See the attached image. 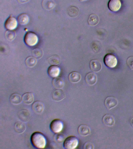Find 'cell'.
I'll use <instances>...</instances> for the list:
<instances>
[{
    "instance_id": "ffe728a7",
    "label": "cell",
    "mask_w": 133,
    "mask_h": 149,
    "mask_svg": "<svg viewBox=\"0 0 133 149\" xmlns=\"http://www.w3.org/2000/svg\"><path fill=\"white\" fill-rule=\"evenodd\" d=\"M26 125L23 122H17L15 123L14 130L17 134L23 133L26 130Z\"/></svg>"
},
{
    "instance_id": "4dcf8cb0",
    "label": "cell",
    "mask_w": 133,
    "mask_h": 149,
    "mask_svg": "<svg viewBox=\"0 0 133 149\" xmlns=\"http://www.w3.org/2000/svg\"><path fill=\"white\" fill-rule=\"evenodd\" d=\"M32 54L35 58L37 59H39L43 57L44 52L42 49L37 48L32 50Z\"/></svg>"
},
{
    "instance_id": "603a6c76",
    "label": "cell",
    "mask_w": 133,
    "mask_h": 149,
    "mask_svg": "<svg viewBox=\"0 0 133 149\" xmlns=\"http://www.w3.org/2000/svg\"><path fill=\"white\" fill-rule=\"evenodd\" d=\"M68 14L70 17H77L80 13L79 8L74 6H70L67 10Z\"/></svg>"
},
{
    "instance_id": "d6986e66",
    "label": "cell",
    "mask_w": 133,
    "mask_h": 149,
    "mask_svg": "<svg viewBox=\"0 0 133 149\" xmlns=\"http://www.w3.org/2000/svg\"><path fill=\"white\" fill-rule=\"evenodd\" d=\"M78 132L82 136H87L91 133V129L89 127L85 124L79 126L78 128Z\"/></svg>"
},
{
    "instance_id": "d4e9b609",
    "label": "cell",
    "mask_w": 133,
    "mask_h": 149,
    "mask_svg": "<svg viewBox=\"0 0 133 149\" xmlns=\"http://www.w3.org/2000/svg\"><path fill=\"white\" fill-rule=\"evenodd\" d=\"M99 22V17L97 15L92 14L90 15L88 20V23L91 26H95Z\"/></svg>"
},
{
    "instance_id": "8992f818",
    "label": "cell",
    "mask_w": 133,
    "mask_h": 149,
    "mask_svg": "<svg viewBox=\"0 0 133 149\" xmlns=\"http://www.w3.org/2000/svg\"><path fill=\"white\" fill-rule=\"evenodd\" d=\"M109 10L112 12H115L120 10L121 6V0H109L108 3Z\"/></svg>"
},
{
    "instance_id": "d6a6232c",
    "label": "cell",
    "mask_w": 133,
    "mask_h": 149,
    "mask_svg": "<svg viewBox=\"0 0 133 149\" xmlns=\"http://www.w3.org/2000/svg\"><path fill=\"white\" fill-rule=\"evenodd\" d=\"M94 146L93 143L90 142H87L84 144V148L85 149H94Z\"/></svg>"
},
{
    "instance_id": "3957f363",
    "label": "cell",
    "mask_w": 133,
    "mask_h": 149,
    "mask_svg": "<svg viewBox=\"0 0 133 149\" xmlns=\"http://www.w3.org/2000/svg\"><path fill=\"white\" fill-rule=\"evenodd\" d=\"M24 41L25 44L30 46H34L37 45L38 42V36L34 33L28 32L24 37Z\"/></svg>"
},
{
    "instance_id": "cb8c5ba5",
    "label": "cell",
    "mask_w": 133,
    "mask_h": 149,
    "mask_svg": "<svg viewBox=\"0 0 133 149\" xmlns=\"http://www.w3.org/2000/svg\"><path fill=\"white\" fill-rule=\"evenodd\" d=\"M10 102L14 104H20L23 101L21 95L18 93H13L10 97Z\"/></svg>"
},
{
    "instance_id": "6da1fadb",
    "label": "cell",
    "mask_w": 133,
    "mask_h": 149,
    "mask_svg": "<svg viewBox=\"0 0 133 149\" xmlns=\"http://www.w3.org/2000/svg\"><path fill=\"white\" fill-rule=\"evenodd\" d=\"M31 141L33 146L37 148H44L46 146V138L43 134L39 132H36L32 134Z\"/></svg>"
},
{
    "instance_id": "7c38bea8",
    "label": "cell",
    "mask_w": 133,
    "mask_h": 149,
    "mask_svg": "<svg viewBox=\"0 0 133 149\" xmlns=\"http://www.w3.org/2000/svg\"><path fill=\"white\" fill-rule=\"evenodd\" d=\"M32 107L33 111L38 114L42 113L45 108L44 104L40 101H36L34 102Z\"/></svg>"
},
{
    "instance_id": "44dd1931",
    "label": "cell",
    "mask_w": 133,
    "mask_h": 149,
    "mask_svg": "<svg viewBox=\"0 0 133 149\" xmlns=\"http://www.w3.org/2000/svg\"><path fill=\"white\" fill-rule=\"evenodd\" d=\"M22 98H23V101L24 103L30 104L33 102L34 100V96L32 93H27L23 95Z\"/></svg>"
},
{
    "instance_id": "5bb4252c",
    "label": "cell",
    "mask_w": 133,
    "mask_h": 149,
    "mask_svg": "<svg viewBox=\"0 0 133 149\" xmlns=\"http://www.w3.org/2000/svg\"><path fill=\"white\" fill-rule=\"evenodd\" d=\"M61 70L59 67L56 66L52 65L49 68L48 70V73L49 75L52 78L58 77L60 74Z\"/></svg>"
},
{
    "instance_id": "e575fe53",
    "label": "cell",
    "mask_w": 133,
    "mask_h": 149,
    "mask_svg": "<svg viewBox=\"0 0 133 149\" xmlns=\"http://www.w3.org/2000/svg\"><path fill=\"white\" fill-rule=\"evenodd\" d=\"M130 123L132 127L133 128V117L131 119Z\"/></svg>"
},
{
    "instance_id": "e0dca14e",
    "label": "cell",
    "mask_w": 133,
    "mask_h": 149,
    "mask_svg": "<svg viewBox=\"0 0 133 149\" xmlns=\"http://www.w3.org/2000/svg\"><path fill=\"white\" fill-rule=\"evenodd\" d=\"M103 122L107 126H112L115 123V119L113 116L110 114H106L103 118Z\"/></svg>"
},
{
    "instance_id": "1f68e13d",
    "label": "cell",
    "mask_w": 133,
    "mask_h": 149,
    "mask_svg": "<svg viewBox=\"0 0 133 149\" xmlns=\"http://www.w3.org/2000/svg\"><path fill=\"white\" fill-rule=\"evenodd\" d=\"M127 63L128 67L133 70V56L129 57L127 59Z\"/></svg>"
},
{
    "instance_id": "9a60e30c",
    "label": "cell",
    "mask_w": 133,
    "mask_h": 149,
    "mask_svg": "<svg viewBox=\"0 0 133 149\" xmlns=\"http://www.w3.org/2000/svg\"><path fill=\"white\" fill-rule=\"evenodd\" d=\"M42 6L46 10H51L55 7L56 3L53 0H43Z\"/></svg>"
},
{
    "instance_id": "ba28073f",
    "label": "cell",
    "mask_w": 133,
    "mask_h": 149,
    "mask_svg": "<svg viewBox=\"0 0 133 149\" xmlns=\"http://www.w3.org/2000/svg\"><path fill=\"white\" fill-rule=\"evenodd\" d=\"M118 104V100L114 97H108L105 101V106L108 109H111L116 107Z\"/></svg>"
},
{
    "instance_id": "7a4b0ae2",
    "label": "cell",
    "mask_w": 133,
    "mask_h": 149,
    "mask_svg": "<svg viewBox=\"0 0 133 149\" xmlns=\"http://www.w3.org/2000/svg\"><path fill=\"white\" fill-rule=\"evenodd\" d=\"M79 140L75 136H70L65 139L63 143L64 147L65 149H74L77 147Z\"/></svg>"
},
{
    "instance_id": "8fae6325",
    "label": "cell",
    "mask_w": 133,
    "mask_h": 149,
    "mask_svg": "<svg viewBox=\"0 0 133 149\" xmlns=\"http://www.w3.org/2000/svg\"><path fill=\"white\" fill-rule=\"evenodd\" d=\"M85 80L88 85L93 86L96 83L97 81V77L95 73L90 72L86 74Z\"/></svg>"
},
{
    "instance_id": "7402d4cb",
    "label": "cell",
    "mask_w": 133,
    "mask_h": 149,
    "mask_svg": "<svg viewBox=\"0 0 133 149\" xmlns=\"http://www.w3.org/2000/svg\"><path fill=\"white\" fill-rule=\"evenodd\" d=\"M48 62L50 65L57 66L60 65L61 62V59L59 55L55 54L51 56L48 59Z\"/></svg>"
},
{
    "instance_id": "30bf717a",
    "label": "cell",
    "mask_w": 133,
    "mask_h": 149,
    "mask_svg": "<svg viewBox=\"0 0 133 149\" xmlns=\"http://www.w3.org/2000/svg\"><path fill=\"white\" fill-rule=\"evenodd\" d=\"M18 118L22 122H26L30 120V113L29 111L27 109H23L18 113Z\"/></svg>"
},
{
    "instance_id": "4fadbf2b",
    "label": "cell",
    "mask_w": 133,
    "mask_h": 149,
    "mask_svg": "<svg viewBox=\"0 0 133 149\" xmlns=\"http://www.w3.org/2000/svg\"><path fill=\"white\" fill-rule=\"evenodd\" d=\"M90 68L93 72H99L102 68V64L99 60L93 59L91 61L90 63Z\"/></svg>"
},
{
    "instance_id": "83f0119b",
    "label": "cell",
    "mask_w": 133,
    "mask_h": 149,
    "mask_svg": "<svg viewBox=\"0 0 133 149\" xmlns=\"http://www.w3.org/2000/svg\"><path fill=\"white\" fill-rule=\"evenodd\" d=\"M27 66L29 67H34L37 63V58L34 57L30 56L26 58L25 61Z\"/></svg>"
},
{
    "instance_id": "484cf974",
    "label": "cell",
    "mask_w": 133,
    "mask_h": 149,
    "mask_svg": "<svg viewBox=\"0 0 133 149\" xmlns=\"http://www.w3.org/2000/svg\"><path fill=\"white\" fill-rule=\"evenodd\" d=\"M91 47L93 52L99 53L103 50V45L100 41H94L92 43Z\"/></svg>"
},
{
    "instance_id": "9c48e42d",
    "label": "cell",
    "mask_w": 133,
    "mask_h": 149,
    "mask_svg": "<svg viewBox=\"0 0 133 149\" xmlns=\"http://www.w3.org/2000/svg\"><path fill=\"white\" fill-rule=\"evenodd\" d=\"M65 92L60 89L56 90L52 94V98L55 101H61L65 98Z\"/></svg>"
},
{
    "instance_id": "52a82bcc",
    "label": "cell",
    "mask_w": 133,
    "mask_h": 149,
    "mask_svg": "<svg viewBox=\"0 0 133 149\" xmlns=\"http://www.w3.org/2000/svg\"><path fill=\"white\" fill-rule=\"evenodd\" d=\"M18 25V22L15 17L10 16L7 19L5 23V27L8 30H13L17 28Z\"/></svg>"
},
{
    "instance_id": "f546056e",
    "label": "cell",
    "mask_w": 133,
    "mask_h": 149,
    "mask_svg": "<svg viewBox=\"0 0 133 149\" xmlns=\"http://www.w3.org/2000/svg\"><path fill=\"white\" fill-rule=\"evenodd\" d=\"M66 139V136L64 134L59 133H56L53 136V139L56 143H59V144L64 142Z\"/></svg>"
},
{
    "instance_id": "5b68a950",
    "label": "cell",
    "mask_w": 133,
    "mask_h": 149,
    "mask_svg": "<svg viewBox=\"0 0 133 149\" xmlns=\"http://www.w3.org/2000/svg\"><path fill=\"white\" fill-rule=\"evenodd\" d=\"M63 128L62 121L59 119L53 120L50 124V128L52 132L55 133L60 132Z\"/></svg>"
},
{
    "instance_id": "f1b7e54d",
    "label": "cell",
    "mask_w": 133,
    "mask_h": 149,
    "mask_svg": "<svg viewBox=\"0 0 133 149\" xmlns=\"http://www.w3.org/2000/svg\"><path fill=\"white\" fill-rule=\"evenodd\" d=\"M5 37L8 41H12L16 38V33L13 30H7L5 33Z\"/></svg>"
},
{
    "instance_id": "2e32d148",
    "label": "cell",
    "mask_w": 133,
    "mask_h": 149,
    "mask_svg": "<svg viewBox=\"0 0 133 149\" xmlns=\"http://www.w3.org/2000/svg\"><path fill=\"white\" fill-rule=\"evenodd\" d=\"M53 87L57 89H61L65 86L63 79L60 77H57L53 79L52 81Z\"/></svg>"
},
{
    "instance_id": "ac0fdd59",
    "label": "cell",
    "mask_w": 133,
    "mask_h": 149,
    "mask_svg": "<svg viewBox=\"0 0 133 149\" xmlns=\"http://www.w3.org/2000/svg\"><path fill=\"white\" fill-rule=\"evenodd\" d=\"M69 80L72 83L79 82L81 80L82 76L80 73L77 72H73L69 75Z\"/></svg>"
},
{
    "instance_id": "d590c367",
    "label": "cell",
    "mask_w": 133,
    "mask_h": 149,
    "mask_svg": "<svg viewBox=\"0 0 133 149\" xmlns=\"http://www.w3.org/2000/svg\"><path fill=\"white\" fill-rule=\"evenodd\" d=\"M80 1H81V2H84V1H88V0H79Z\"/></svg>"
},
{
    "instance_id": "4316f807",
    "label": "cell",
    "mask_w": 133,
    "mask_h": 149,
    "mask_svg": "<svg viewBox=\"0 0 133 149\" xmlns=\"http://www.w3.org/2000/svg\"><path fill=\"white\" fill-rule=\"evenodd\" d=\"M18 21L20 25H25L30 22V17L27 14H22L18 16Z\"/></svg>"
},
{
    "instance_id": "277c9868",
    "label": "cell",
    "mask_w": 133,
    "mask_h": 149,
    "mask_svg": "<svg viewBox=\"0 0 133 149\" xmlns=\"http://www.w3.org/2000/svg\"><path fill=\"white\" fill-rule=\"evenodd\" d=\"M104 62L106 66L110 68H115L118 64L117 59L115 56L111 54H106L104 58Z\"/></svg>"
},
{
    "instance_id": "836d02e7",
    "label": "cell",
    "mask_w": 133,
    "mask_h": 149,
    "mask_svg": "<svg viewBox=\"0 0 133 149\" xmlns=\"http://www.w3.org/2000/svg\"><path fill=\"white\" fill-rule=\"evenodd\" d=\"M30 0H17L18 2L19 3H26L27 2H28Z\"/></svg>"
}]
</instances>
